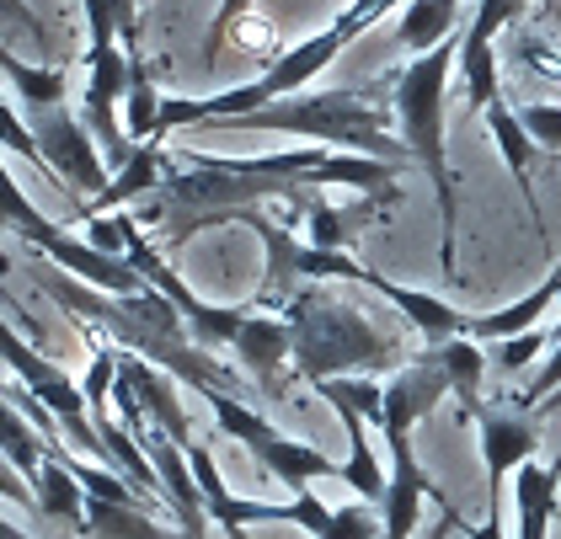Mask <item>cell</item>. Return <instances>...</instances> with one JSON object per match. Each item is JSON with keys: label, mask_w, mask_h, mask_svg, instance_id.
Wrapping results in <instances>:
<instances>
[{"label": "cell", "mask_w": 561, "mask_h": 539, "mask_svg": "<svg viewBox=\"0 0 561 539\" xmlns=\"http://www.w3.org/2000/svg\"><path fill=\"white\" fill-rule=\"evenodd\" d=\"M529 0H476L471 22L460 33V81H466V102L476 113H486L497 96H503V81H497V33L514 22Z\"/></svg>", "instance_id": "7c38bea8"}, {"label": "cell", "mask_w": 561, "mask_h": 539, "mask_svg": "<svg viewBox=\"0 0 561 539\" xmlns=\"http://www.w3.org/2000/svg\"><path fill=\"white\" fill-rule=\"evenodd\" d=\"M557 390H561V342H557V347H551V358H546V369L535 374V385L524 390V412H529V406H540V401H546V395H557Z\"/></svg>", "instance_id": "d6a6232c"}, {"label": "cell", "mask_w": 561, "mask_h": 539, "mask_svg": "<svg viewBox=\"0 0 561 539\" xmlns=\"http://www.w3.org/2000/svg\"><path fill=\"white\" fill-rule=\"evenodd\" d=\"M433 353L444 358V369H449V385H455V395L476 406V390H481V369H486V358H481V342H471V336H455V342H438Z\"/></svg>", "instance_id": "83f0119b"}, {"label": "cell", "mask_w": 561, "mask_h": 539, "mask_svg": "<svg viewBox=\"0 0 561 539\" xmlns=\"http://www.w3.org/2000/svg\"><path fill=\"white\" fill-rule=\"evenodd\" d=\"M198 401L215 412L219 433H230V438L257 459L273 481H284L289 492H310L316 475H343V459H332L327 449H310L300 438L278 433V427H273L262 412H252L241 395H230V390H204Z\"/></svg>", "instance_id": "ba28073f"}, {"label": "cell", "mask_w": 561, "mask_h": 539, "mask_svg": "<svg viewBox=\"0 0 561 539\" xmlns=\"http://www.w3.org/2000/svg\"><path fill=\"white\" fill-rule=\"evenodd\" d=\"M289 208L300 214L305 225V241L321 251H343L375 214L386 204H375V198H358V204H327V187H310V193H300V198H289Z\"/></svg>", "instance_id": "5bb4252c"}, {"label": "cell", "mask_w": 561, "mask_h": 539, "mask_svg": "<svg viewBox=\"0 0 561 539\" xmlns=\"http://www.w3.org/2000/svg\"><path fill=\"white\" fill-rule=\"evenodd\" d=\"M124 219V256L129 267L145 278V289L167 294L182 316V326L193 332V342L204 353H230L236 369L257 385L262 395H284V364H295V342H289V321L284 316H267L257 305H209L176 278L172 267L156 256V241L139 230L134 214H118Z\"/></svg>", "instance_id": "3957f363"}, {"label": "cell", "mask_w": 561, "mask_h": 539, "mask_svg": "<svg viewBox=\"0 0 561 539\" xmlns=\"http://www.w3.org/2000/svg\"><path fill=\"white\" fill-rule=\"evenodd\" d=\"M0 539H27V535H22V529H16L11 518H0Z\"/></svg>", "instance_id": "8d00e7d4"}, {"label": "cell", "mask_w": 561, "mask_h": 539, "mask_svg": "<svg viewBox=\"0 0 561 539\" xmlns=\"http://www.w3.org/2000/svg\"><path fill=\"white\" fill-rule=\"evenodd\" d=\"M514 513H518V539H551V518L561 513V455L551 465H540V459L518 465Z\"/></svg>", "instance_id": "9a60e30c"}, {"label": "cell", "mask_w": 561, "mask_h": 539, "mask_svg": "<svg viewBox=\"0 0 561 539\" xmlns=\"http://www.w3.org/2000/svg\"><path fill=\"white\" fill-rule=\"evenodd\" d=\"M27 128H33V139H38V156H44L48 176H54L65 193H76L81 208L96 204V198L107 193L113 167H107L102 145L91 139L87 118H70L65 107H48V113H33Z\"/></svg>", "instance_id": "9c48e42d"}, {"label": "cell", "mask_w": 561, "mask_h": 539, "mask_svg": "<svg viewBox=\"0 0 561 539\" xmlns=\"http://www.w3.org/2000/svg\"><path fill=\"white\" fill-rule=\"evenodd\" d=\"M289 321V342H295V369L300 379L321 385V379H347V374H386L407 364V342L386 326H375L364 310H353L347 299L327 289V284H305L295 299L278 310Z\"/></svg>", "instance_id": "8992f818"}, {"label": "cell", "mask_w": 561, "mask_h": 539, "mask_svg": "<svg viewBox=\"0 0 561 539\" xmlns=\"http://www.w3.org/2000/svg\"><path fill=\"white\" fill-rule=\"evenodd\" d=\"M337 416H343L347 427V459H343V481L358 492V497L369 502V507H380L386 502V486L390 475H380V465H375V455H369V416L353 412V406H337Z\"/></svg>", "instance_id": "7402d4cb"}, {"label": "cell", "mask_w": 561, "mask_h": 539, "mask_svg": "<svg viewBox=\"0 0 561 539\" xmlns=\"http://www.w3.org/2000/svg\"><path fill=\"white\" fill-rule=\"evenodd\" d=\"M0 70L5 81L16 85V96L27 102V113H48V107H65L70 96V76L65 70H44V65H22L11 48H0Z\"/></svg>", "instance_id": "4316f807"}, {"label": "cell", "mask_w": 561, "mask_h": 539, "mask_svg": "<svg viewBox=\"0 0 561 539\" xmlns=\"http://www.w3.org/2000/svg\"><path fill=\"white\" fill-rule=\"evenodd\" d=\"M0 150H11V156H22L27 167L38 171V176H48V167H44V156H38V139H33V128L22 124L5 102H0ZM54 182V176H48Z\"/></svg>", "instance_id": "f1b7e54d"}, {"label": "cell", "mask_w": 561, "mask_h": 539, "mask_svg": "<svg viewBox=\"0 0 561 539\" xmlns=\"http://www.w3.org/2000/svg\"><path fill=\"white\" fill-rule=\"evenodd\" d=\"M353 284H364V289H375L380 299H390L412 326L423 336V347H438V342H455V336H471V321L460 305H444L438 294H423V289H407V284H396L386 273H375V267H364L358 262V273H353Z\"/></svg>", "instance_id": "4fadbf2b"}, {"label": "cell", "mask_w": 561, "mask_h": 539, "mask_svg": "<svg viewBox=\"0 0 561 539\" xmlns=\"http://www.w3.org/2000/svg\"><path fill=\"white\" fill-rule=\"evenodd\" d=\"M438 513H444V507H438ZM449 535H455V524H449V513H444V524L433 529V539H449Z\"/></svg>", "instance_id": "74e56055"}, {"label": "cell", "mask_w": 561, "mask_h": 539, "mask_svg": "<svg viewBox=\"0 0 561 539\" xmlns=\"http://www.w3.org/2000/svg\"><path fill=\"white\" fill-rule=\"evenodd\" d=\"M0 455L11 459L22 470V481L33 486V475L44 465V438L22 416V385H0Z\"/></svg>", "instance_id": "603a6c76"}, {"label": "cell", "mask_w": 561, "mask_h": 539, "mask_svg": "<svg viewBox=\"0 0 561 539\" xmlns=\"http://www.w3.org/2000/svg\"><path fill=\"white\" fill-rule=\"evenodd\" d=\"M0 502H16V507H38V492L22 481V470L0 455Z\"/></svg>", "instance_id": "e575fe53"}, {"label": "cell", "mask_w": 561, "mask_h": 539, "mask_svg": "<svg viewBox=\"0 0 561 539\" xmlns=\"http://www.w3.org/2000/svg\"><path fill=\"white\" fill-rule=\"evenodd\" d=\"M557 305H561V262L540 278V289H529L524 299L492 310V316H476L471 342H508V336H518V332H535V326H546V316H551Z\"/></svg>", "instance_id": "e0dca14e"}, {"label": "cell", "mask_w": 561, "mask_h": 539, "mask_svg": "<svg viewBox=\"0 0 561 539\" xmlns=\"http://www.w3.org/2000/svg\"><path fill=\"white\" fill-rule=\"evenodd\" d=\"M546 336H551V347H557V342H561V321H557V326H546Z\"/></svg>", "instance_id": "f35d334b"}, {"label": "cell", "mask_w": 561, "mask_h": 539, "mask_svg": "<svg viewBox=\"0 0 561 539\" xmlns=\"http://www.w3.org/2000/svg\"><path fill=\"white\" fill-rule=\"evenodd\" d=\"M460 65V43H438L433 54L407 59L401 70H390V107H396V139L407 145L412 167L433 182L438 198V262L444 273H455V167H449V76Z\"/></svg>", "instance_id": "277c9868"}, {"label": "cell", "mask_w": 561, "mask_h": 539, "mask_svg": "<svg viewBox=\"0 0 561 539\" xmlns=\"http://www.w3.org/2000/svg\"><path fill=\"white\" fill-rule=\"evenodd\" d=\"M540 347H551V336H546V326H535V332H518V336H508V342H497V369H508V374H518V369H529L535 358H540Z\"/></svg>", "instance_id": "f546056e"}, {"label": "cell", "mask_w": 561, "mask_h": 539, "mask_svg": "<svg viewBox=\"0 0 561 539\" xmlns=\"http://www.w3.org/2000/svg\"><path fill=\"white\" fill-rule=\"evenodd\" d=\"M33 492H38V513H44V518H59V524H70V529L87 524V486H81V481L70 475V465L59 459V438L44 444V465H38V475H33Z\"/></svg>", "instance_id": "ffe728a7"}, {"label": "cell", "mask_w": 561, "mask_h": 539, "mask_svg": "<svg viewBox=\"0 0 561 539\" xmlns=\"http://www.w3.org/2000/svg\"><path fill=\"white\" fill-rule=\"evenodd\" d=\"M551 412H561V390H557V395H546L540 406H529V416H535V422H540V416H551Z\"/></svg>", "instance_id": "d590c367"}, {"label": "cell", "mask_w": 561, "mask_h": 539, "mask_svg": "<svg viewBox=\"0 0 561 539\" xmlns=\"http://www.w3.org/2000/svg\"><path fill=\"white\" fill-rule=\"evenodd\" d=\"M252 11V0H219V11H215V22H209V38H204V59L215 65L219 59V48H225V38L236 33V22Z\"/></svg>", "instance_id": "4dcf8cb0"}, {"label": "cell", "mask_w": 561, "mask_h": 539, "mask_svg": "<svg viewBox=\"0 0 561 539\" xmlns=\"http://www.w3.org/2000/svg\"><path fill=\"white\" fill-rule=\"evenodd\" d=\"M390 465L396 470H390L386 502H380V524H386V539H412V524H417L423 502L438 497V486H433V475L423 470L417 455H401V459H390Z\"/></svg>", "instance_id": "ac0fdd59"}, {"label": "cell", "mask_w": 561, "mask_h": 539, "mask_svg": "<svg viewBox=\"0 0 561 539\" xmlns=\"http://www.w3.org/2000/svg\"><path fill=\"white\" fill-rule=\"evenodd\" d=\"M44 289L59 310L81 316L91 332H102L107 342H118L124 353L156 364V369H167L172 379H187L198 395H204V390H230V395L247 401V374L225 369L215 353H204V347L193 342V332L182 326V316H176V305L167 294L145 289V294H134V299H113V294L91 289V284L59 278V273H44Z\"/></svg>", "instance_id": "7a4b0ae2"}, {"label": "cell", "mask_w": 561, "mask_h": 539, "mask_svg": "<svg viewBox=\"0 0 561 539\" xmlns=\"http://www.w3.org/2000/svg\"><path fill=\"white\" fill-rule=\"evenodd\" d=\"M455 22H460V0H407L401 5V43L417 54H433L438 43L455 38Z\"/></svg>", "instance_id": "d4e9b609"}, {"label": "cell", "mask_w": 561, "mask_h": 539, "mask_svg": "<svg viewBox=\"0 0 561 539\" xmlns=\"http://www.w3.org/2000/svg\"><path fill=\"white\" fill-rule=\"evenodd\" d=\"M481 118H486V134H492L497 156L508 161V171H514V182H518V193H524V204H529L535 225H540V198H535V187H529V167H535L540 145L529 139V128H524V118H518V107H508V96H497V102H492ZM540 236H546V225H540Z\"/></svg>", "instance_id": "d6986e66"}, {"label": "cell", "mask_w": 561, "mask_h": 539, "mask_svg": "<svg viewBox=\"0 0 561 539\" xmlns=\"http://www.w3.org/2000/svg\"><path fill=\"white\" fill-rule=\"evenodd\" d=\"M0 358H5V369L16 374V385H22L54 422H59V433H65L91 465H107V470H113V455H107V444L96 438V422H91L81 379H70V374L48 358L44 347H33V342L16 332L5 316H0Z\"/></svg>", "instance_id": "52a82bcc"}, {"label": "cell", "mask_w": 561, "mask_h": 539, "mask_svg": "<svg viewBox=\"0 0 561 539\" xmlns=\"http://www.w3.org/2000/svg\"><path fill=\"white\" fill-rule=\"evenodd\" d=\"M5 267H11V262H5V251H0V273H5ZM0 299H5V294H0Z\"/></svg>", "instance_id": "ab89813d"}, {"label": "cell", "mask_w": 561, "mask_h": 539, "mask_svg": "<svg viewBox=\"0 0 561 539\" xmlns=\"http://www.w3.org/2000/svg\"><path fill=\"white\" fill-rule=\"evenodd\" d=\"M476 438H481V465H486V518H503V486L518 475V465H529L540 449L535 416L524 406H486L476 401Z\"/></svg>", "instance_id": "8fae6325"}, {"label": "cell", "mask_w": 561, "mask_h": 539, "mask_svg": "<svg viewBox=\"0 0 561 539\" xmlns=\"http://www.w3.org/2000/svg\"><path fill=\"white\" fill-rule=\"evenodd\" d=\"M87 539H187V535H172L161 529L145 502H107V497H91L87 492V524H81Z\"/></svg>", "instance_id": "44dd1931"}, {"label": "cell", "mask_w": 561, "mask_h": 539, "mask_svg": "<svg viewBox=\"0 0 561 539\" xmlns=\"http://www.w3.org/2000/svg\"><path fill=\"white\" fill-rule=\"evenodd\" d=\"M401 167L347 156L327 145H300L278 156H204V150H172L167 182L139 204V230L161 236L167 246L193 241L198 230L215 225H241L262 204H289L310 187H347L358 198L396 204L401 198Z\"/></svg>", "instance_id": "6da1fadb"}, {"label": "cell", "mask_w": 561, "mask_h": 539, "mask_svg": "<svg viewBox=\"0 0 561 539\" xmlns=\"http://www.w3.org/2000/svg\"><path fill=\"white\" fill-rule=\"evenodd\" d=\"M438 507H444V513H449V524H455V535H466V539H503V518H486V524H471V518H460V507H455V502L444 497V492H438Z\"/></svg>", "instance_id": "836d02e7"}, {"label": "cell", "mask_w": 561, "mask_h": 539, "mask_svg": "<svg viewBox=\"0 0 561 539\" xmlns=\"http://www.w3.org/2000/svg\"><path fill=\"white\" fill-rule=\"evenodd\" d=\"M167 167H172V150H167V145H156V139H150V145H139L129 167L107 182V193H102L96 204L81 208V219H107V214H118V208L145 204V198L167 182Z\"/></svg>", "instance_id": "2e32d148"}, {"label": "cell", "mask_w": 561, "mask_h": 539, "mask_svg": "<svg viewBox=\"0 0 561 539\" xmlns=\"http://www.w3.org/2000/svg\"><path fill=\"white\" fill-rule=\"evenodd\" d=\"M0 22L5 27H16V33H27L33 43H44L48 48V27H44V16L27 5V0H0Z\"/></svg>", "instance_id": "1f68e13d"}, {"label": "cell", "mask_w": 561, "mask_h": 539, "mask_svg": "<svg viewBox=\"0 0 561 539\" xmlns=\"http://www.w3.org/2000/svg\"><path fill=\"white\" fill-rule=\"evenodd\" d=\"M87 11V54H113V48H139V0H81Z\"/></svg>", "instance_id": "cb8c5ba5"}, {"label": "cell", "mask_w": 561, "mask_h": 539, "mask_svg": "<svg viewBox=\"0 0 561 539\" xmlns=\"http://www.w3.org/2000/svg\"><path fill=\"white\" fill-rule=\"evenodd\" d=\"M129 54V91H124V134L134 145L156 139V118H161V91L145 70V48H124Z\"/></svg>", "instance_id": "484cf974"}, {"label": "cell", "mask_w": 561, "mask_h": 539, "mask_svg": "<svg viewBox=\"0 0 561 539\" xmlns=\"http://www.w3.org/2000/svg\"><path fill=\"white\" fill-rule=\"evenodd\" d=\"M444 395H455V385H449V369H444V358H438L433 347L412 353V364H401V369L390 374L386 379V412L375 422V427L386 433L390 459L412 455V427H417Z\"/></svg>", "instance_id": "30bf717a"}, {"label": "cell", "mask_w": 561, "mask_h": 539, "mask_svg": "<svg viewBox=\"0 0 561 539\" xmlns=\"http://www.w3.org/2000/svg\"><path fill=\"white\" fill-rule=\"evenodd\" d=\"M215 128H247V134H300L305 145H327V150H347V156H369V161H390V167H412L407 145L396 139V107L380 102L375 91L358 85H337V91H295L278 96L257 113L225 118Z\"/></svg>", "instance_id": "5b68a950"}]
</instances>
